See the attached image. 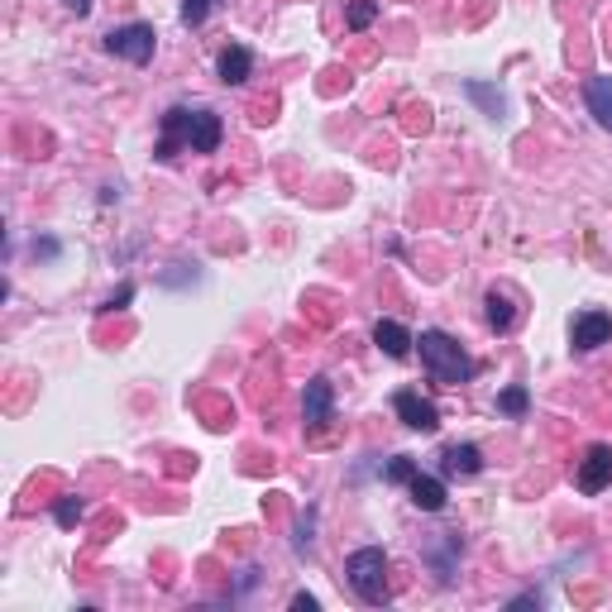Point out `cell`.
<instances>
[{
	"instance_id": "obj_15",
	"label": "cell",
	"mask_w": 612,
	"mask_h": 612,
	"mask_svg": "<svg viewBox=\"0 0 612 612\" xmlns=\"http://www.w3.org/2000/svg\"><path fill=\"white\" fill-rule=\"evenodd\" d=\"M464 91H469V96L479 101L488 120H498V115H503L507 101H503V91H498V87H483V82H464Z\"/></svg>"
},
{
	"instance_id": "obj_12",
	"label": "cell",
	"mask_w": 612,
	"mask_h": 612,
	"mask_svg": "<svg viewBox=\"0 0 612 612\" xmlns=\"http://www.w3.org/2000/svg\"><path fill=\"white\" fill-rule=\"evenodd\" d=\"M584 106H589V115L603 125V130H612V77H589Z\"/></svg>"
},
{
	"instance_id": "obj_21",
	"label": "cell",
	"mask_w": 612,
	"mask_h": 612,
	"mask_svg": "<svg viewBox=\"0 0 612 612\" xmlns=\"http://www.w3.org/2000/svg\"><path fill=\"white\" fill-rule=\"evenodd\" d=\"M130 297H134V287L125 283V287H120V292H110V297H106V306H101V311H120V306L130 302Z\"/></svg>"
},
{
	"instance_id": "obj_20",
	"label": "cell",
	"mask_w": 612,
	"mask_h": 612,
	"mask_svg": "<svg viewBox=\"0 0 612 612\" xmlns=\"http://www.w3.org/2000/svg\"><path fill=\"white\" fill-rule=\"evenodd\" d=\"M53 517H58V526H77V517H82V503H77V498H63Z\"/></svg>"
},
{
	"instance_id": "obj_26",
	"label": "cell",
	"mask_w": 612,
	"mask_h": 612,
	"mask_svg": "<svg viewBox=\"0 0 612 612\" xmlns=\"http://www.w3.org/2000/svg\"><path fill=\"white\" fill-rule=\"evenodd\" d=\"M63 10H72V15H91V0H63Z\"/></svg>"
},
{
	"instance_id": "obj_24",
	"label": "cell",
	"mask_w": 612,
	"mask_h": 612,
	"mask_svg": "<svg viewBox=\"0 0 612 612\" xmlns=\"http://www.w3.org/2000/svg\"><path fill=\"white\" fill-rule=\"evenodd\" d=\"M292 608H297V612H316V608H321V603H316L311 593H297V598H292Z\"/></svg>"
},
{
	"instance_id": "obj_5",
	"label": "cell",
	"mask_w": 612,
	"mask_h": 612,
	"mask_svg": "<svg viewBox=\"0 0 612 612\" xmlns=\"http://www.w3.org/2000/svg\"><path fill=\"white\" fill-rule=\"evenodd\" d=\"M330 416H335V388H330V378H311L302 393V421H306V436H321L330 426Z\"/></svg>"
},
{
	"instance_id": "obj_17",
	"label": "cell",
	"mask_w": 612,
	"mask_h": 612,
	"mask_svg": "<svg viewBox=\"0 0 612 612\" xmlns=\"http://www.w3.org/2000/svg\"><path fill=\"white\" fill-rule=\"evenodd\" d=\"M526 407H531V397H526L522 383H517V388H503V393H498V412H503V416H526Z\"/></svg>"
},
{
	"instance_id": "obj_14",
	"label": "cell",
	"mask_w": 612,
	"mask_h": 612,
	"mask_svg": "<svg viewBox=\"0 0 612 612\" xmlns=\"http://www.w3.org/2000/svg\"><path fill=\"white\" fill-rule=\"evenodd\" d=\"M483 306H488V326L498 330V335H507V330H512V321H517V306L507 302V292H498V287H493V292L483 297Z\"/></svg>"
},
{
	"instance_id": "obj_1",
	"label": "cell",
	"mask_w": 612,
	"mask_h": 612,
	"mask_svg": "<svg viewBox=\"0 0 612 612\" xmlns=\"http://www.w3.org/2000/svg\"><path fill=\"white\" fill-rule=\"evenodd\" d=\"M220 139H225V125H220L216 110H187V106H173L163 115V139H158V158L173 163L182 149L192 153H216Z\"/></svg>"
},
{
	"instance_id": "obj_11",
	"label": "cell",
	"mask_w": 612,
	"mask_h": 612,
	"mask_svg": "<svg viewBox=\"0 0 612 612\" xmlns=\"http://www.w3.org/2000/svg\"><path fill=\"white\" fill-rule=\"evenodd\" d=\"M249 72H254V53L244 44H230L220 53V82H225V87H244Z\"/></svg>"
},
{
	"instance_id": "obj_8",
	"label": "cell",
	"mask_w": 612,
	"mask_h": 612,
	"mask_svg": "<svg viewBox=\"0 0 612 612\" xmlns=\"http://www.w3.org/2000/svg\"><path fill=\"white\" fill-rule=\"evenodd\" d=\"M612 340V316L608 311H579L574 316V326H569V345L579 354H589V350H603Z\"/></svg>"
},
{
	"instance_id": "obj_25",
	"label": "cell",
	"mask_w": 612,
	"mask_h": 612,
	"mask_svg": "<svg viewBox=\"0 0 612 612\" xmlns=\"http://www.w3.org/2000/svg\"><path fill=\"white\" fill-rule=\"evenodd\" d=\"M512 608H541V593H522V598H512Z\"/></svg>"
},
{
	"instance_id": "obj_22",
	"label": "cell",
	"mask_w": 612,
	"mask_h": 612,
	"mask_svg": "<svg viewBox=\"0 0 612 612\" xmlns=\"http://www.w3.org/2000/svg\"><path fill=\"white\" fill-rule=\"evenodd\" d=\"M34 254L39 259H58V240H34Z\"/></svg>"
},
{
	"instance_id": "obj_6",
	"label": "cell",
	"mask_w": 612,
	"mask_h": 612,
	"mask_svg": "<svg viewBox=\"0 0 612 612\" xmlns=\"http://www.w3.org/2000/svg\"><path fill=\"white\" fill-rule=\"evenodd\" d=\"M393 407H397V416H402V426H407V431H421V436H436L440 431V412H436V402H431V397L402 388V393L393 397Z\"/></svg>"
},
{
	"instance_id": "obj_16",
	"label": "cell",
	"mask_w": 612,
	"mask_h": 612,
	"mask_svg": "<svg viewBox=\"0 0 612 612\" xmlns=\"http://www.w3.org/2000/svg\"><path fill=\"white\" fill-rule=\"evenodd\" d=\"M373 20H378V0H354L350 10H345V24H350L354 34H359V29H369Z\"/></svg>"
},
{
	"instance_id": "obj_4",
	"label": "cell",
	"mask_w": 612,
	"mask_h": 612,
	"mask_svg": "<svg viewBox=\"0 0 612 612\" xmlns=\"http://www.w3.org/2000/svg\"><path fill=\"white\" fill-rule=\"evenodd\" d=\"M153 48H158L153 24H120V29L106 34V53H115V58H125V63H134V67L153 63Z\"/></svg>"
},
{
	"instance_id": "obj_2",
	"label": "cell",
	"mask_w": 612,
	"mask_h": 612,
	"mask_svg": "<svg viewBox=\"0 0 612 612\" xmlns=\"http://www.w3.org/2000/svg\"><path fill=\"white\" fill-rule=\"evenodd\" d=\"M421 369L431 373V383L440 388H459V383H469L474 378V359L459 350L455 335H445V330H421Z\"/></svg>"
},
{
	"instance_id": "obj_10",
	"label": "cell",
	"mask_w": 612,
	"mask_h": 612,
	"mask_svg": "<svg viewBox=\"0 0 612 612\" xmlns=\"http://www.w3.org/2000/svg\"><path fill=\"white\" fill-rule=\"evenodd\" d=\"M373 345L388 354V359H407L416 340H412V330L402 326V321H378V326H373Z\"/></svg>"
},
{
	"instance_id": "obj_13",
	"label": "cell",
	"mask_w": 612,
	"mask_h": 612,
	"mask_svg": "<svg viewBox=\"0 0 612 612\" xmlns=\"http://www.w3.org/2000/svg\"><path fill=\"white\" fill-rule=\"evenodd\" d=\"M407 488H412V507H416V512H445V498H450V493H445V483H440V479H431V474H416Z\"/></svg>"
},
{
	"instance_id": "obj_7",
	"label": "cell",
	"mask_w": 612,
	"mask_h": 612,
	"mask_svg": "<svg viewBox=\"0 0 612 612\" xmlns=\"http://www.w3.org/2000/svg\"><path fill=\"white\" fill-rule=\"evenodd\" d=\"M574 483H579V493H584V498H598V493L608 488L612 483V450L608 445H589V450H584Z\"/></svg>"
},
{
	"instance_id": "obj_19",
	"label": "cell",
	"mask_w": 612,
	"mask_h": 612,
	"mask_svg": "<svg viewBox=\"0 0 612 612\" xmlns=\"http://www.w3.org/2000/svg\"><path fill=\"white\" fill-rule=\"evenodd\" d=\"M216 0H182V24H206Z\"/></svg>"
},
{
	"instance_id": "obj_18",
	"label": "cell",
	"mask_w": 612,
	"mask_h": 612,
	"mask_svg": "<svg viewBox=\"0 0 612 612\" xmlns=\"http://www.w3.org/2000/svg\"><path fill=\"white\" fill-rule=\"evenodd\" d=\"M416 474H421V469H416L412 459L397 455V459H388V474H383V479H388V483H412Z\"/></svg>"
},
{
	"instance_id": "obj_9",
	"label": "cell",
	"mask_w": 612,
	"mask_h": 612,
	"mask_svg": "<svg viewBox=\"0 0 612 612\" xmlns=\"http://www.w3.org/2000/svg\"><path fill=\"white\" fill-rule=\"evenodd\" d=\"M440 469H445L450 479H474L483 469L479 445H445V450H440Z\"/></svg>"
},
{
	"instance_id": "obj_23",
	"label": "cell",
	"mask_w": 612,
	"mask_h": 612,
	"mask_svg": "<svg viewBox=\"0 0 612 612\" xmlns=\"http://www.w3.org/2000/svg\"><path fill=\"white\" fill-rule=\"evenodd\" d=\"M297 550H306V555H311V512L302 517V536H297Z\"/></svg>"
},
{
	"instance_id": "obj_3",
	"label": "cell",
	"mask_w": 612,
	"mask_h": 612,
	"mask_svg": "<svg viewBox=\"0 0 612 612\" xmlns=\"http://www.w3.org/2000/svg\"><path fill=\"white\" fill-rule=\"evenodd\" d=\"M345 579H350V589L359 593V603H369V608H383L388 603V555L378 546H364L354 550L350 560H345Z\"/></svg>"
}]
</instances>
